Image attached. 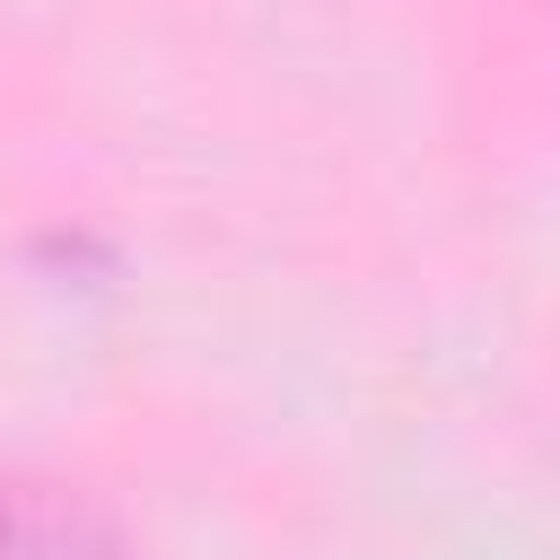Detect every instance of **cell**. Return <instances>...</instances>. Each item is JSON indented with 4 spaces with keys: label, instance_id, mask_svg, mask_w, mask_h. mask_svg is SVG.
Instances as JSON below:
<instances>
[{
    "label": "cell",
    "instance_id": "1",
    "mask_svg": "<svg viewBox=\"0 0 560 560\" xmlns=\"http://www.w3.org/2000/svg\"><path fill=\"white\" fill-rule=\"evenodd\" d=\"M0 560H131V551L88 499L0 472Z\"/></svg>",
    "mask_w": 560,
    "mask_h": 560
}]
</instances>
